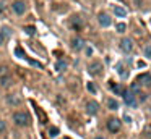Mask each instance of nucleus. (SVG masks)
I'll use <instances>...</instances> for the list:
<instances>
[{"label":"nucleus","instance_id":"30","mask_svg":"<svg viewBox=\"0 0 151 139\" xmlns=\"http://www.w3.org/2000/svg\"><path fill=\"white\" fill-rule=\"evenodd\" d=\"M93 53V48L91 47H86V55H88V57H89V55H91Z\"/></svg>","mask_w":151,"mask_h":139},{"label":"nucleus","instance_id":"4","mask_svg":"<svg viewBox=\"0 0 151 139\" xmlns=\"http://www.w3.org/2000/svg\"><path fill=\"white\" fill-rule=\"evenodd\" d=\"M12 10H13L15 15L21 16V15H24V11H26V5H24L23 0H17V2L12 3Z\"/></svg>","mask_w":151,"mask_h":139},{"label":"nucleus","instance_id":"16","mask_svg":"<svg viewBox=\"0 0 151 139\" xmlns=\"http://www.w3.org/2000/svg\"><path fill=\"white\" fill-rule=\"evenodd\" d=\"M114 15L117 16V18H125L127 16V10L124 8V6H114Z\"/></svg>","mask_w":151,"mask_h":139},{"label":"nucleus","instance_id":"23","mask_svg":"<svg viewBox=\"0 0 151 139\" xmlns=\"http://www.w3.org/2000/svg\"><path fill=\"white\" fill-rule=\"evenodd\" d=\"M57 134H59V128H57V126H50L49 128V136L50 138H55Z\"/></svg>","mask_w":151,"mask_h":139},{"label":"nucleus","instance_id":"25","mask_svg":"<svg viewBox=\"0 0 151 139\" xmlns=\"http://www.w3.org/2000/svg\"><path fill=\"white\" fill-rule=\"evenodd\" d=\"M115 29H117V32H125V29H127V24L125 23H117V26H115Z\"/></svg>","mask_w":151,"mask_h":139},{"label":"nucleus","instance_id":"26","mask_svg":"<svg viewBox=\"0 0 151 139\" xmlns=\"http://www.w3.org/2000/svg\"><path fill=\"white\" fill-rule=\"evenodd\" d=\"M86 87H88V91H89L91 94H96V92H98V87L94 86V83H88V84H86Z\"/></svg>","mask_w":151,"mask_h":139},{"label":"nucleus","instance_id":"13","mask_svg":"<svg viewBox=\"0 0 151 139\" xmlns=\"http://www.w3.org/2000/svg\"><path fill=\"white\" fill-rule=\"evenodd\" d=\"M13 84V78L12 74H4V76H0V87H10Z\"/></svg>","mask_w":151,"mask_h":139},{"label":"nucleus","instance_id":"11","mask_svg":"<svg viewBox=\"0 0 151 139\" xmlns=\"http://www.w3.org/2000/svg\"><path fill=\"white\" fill-rule=\"evenodd\" d=\"M137 83L140 84H143V86H146V87H150L151 86V74L150 73H143V74H140V76L137 78Z\"/></svg>","mask_w":151,"mask_h":139},{"label":"nucleus","instance_id":"1","mask_svg":"<svg viewBox=\"0 0 151 139\" xmlns=\"http://www.w3.org/2000/svg\"><path fill=\"white\" fill-rule=\"evenodd\" d=\"M13 121H15L17 126L24 128V126H29L31 118H29V115H28L26 112H23V110H17V112L13 113Z\"/></svg>","mask_w":151,"mask_h":139},{"label":"nucleus","instance_id":"5","mask_svg":"<svg viewBox=\"0 0 151 139\" xmlns=\"http://www.w3.org/2000/svg\"><path fill=\"white\" fill-rule=\"evenodd\" d=\"M120 126H122V121L119 118H109L107 120V129L111 133H117L120 131Z\"/></svg>","mask_w":151,"mask_h":139},{"label":"nucleus","instance_id":"9","mask_svg":"<svg viewBox=\"0 0 151 139\" xmlns=\"http://www.w3.org/2000/svg\"><path fill=\"white\" fill-rule=\"evenodd\" d=\"M98 21H99V24H101L102 28H109V26L112 24V19H111V16H109L107 13H99Z\"/></svg>","mask_w":151,"mask_h":139},{"label":"nucleus","instance_id":"18","mask_svg":"<svg viewBox=\"0 0 151 139\" xmlns=\"http://www.w3.org/2000/svg\"><path fill=\"white\" fill-rule=\"evenodd\" d=\"M128 91H130L132 94H135V96H138V94L141 92V86L138 83H132L130 87H128Z\"/></svg>","mask_w":151,"mask_h":139},{"label":"nucleus","instance_id":"24","mask_svg":"<svg viewBox=\"0 0 151 139\" xmlns=\"http://www.w3.org/2000/svg\"><path fill=\"white\" fill-rule=\"evenodd\" d=\"M24 32H26L28 36H34L36 34V28H34V26H26V28H24Z\"/></svg>","mask_w":151,"mask_h":139},{"label":"nucleus","instance_id":"32","mask_svg":"<svg viewBox=\"0 0 151 139\" xmlns=\"http://www.w3.org/2000/svg\"><path fill=\"white\" fill-rule=\"evenodd\" d=\"M124 120H125V121H127V123H130V121H132V118H130V116H128V115H124Z\"/></svg>","mask_w":151,"mask_h":139},{"label":"nucleus","instance_id":"17","mask_svg":"<svg viewBox=\"0 0 151 139\" xmlns=\"http://www.w3.org/2000/svg\"><path fill=\"white\" fill-rule=\"evenodd\" d=\"M111 89H112V92H114L115 96H124V92H125V89L120 86V84H111Z\"/></svg>","mask_w":151,"mask_h":139},{"label":"nucleus","instance_id":"6","mask_svg":"<svg viewBox=\"0 0 151 139\" xmlns=\"http://www.w3.org/2000/svg\"><path fill=\"white\" fill-rule=\"evenodd\" d=\"M120 50L124 52V53H130L132 50H133V41L128 37H124L120 41Z\"/></svg>","mask_w":151,"mask_h":139},{"label":"nucleus","instance_id":"27","mask_svg":"<svg viewBox=\"0 0 151 139\" xmlns=\"http://www.w3.org/2000/svg\"><path fill=\"white\" fill-rule=\"evenodd\" d=\"M5 131H7V125L4 120H0V134H5Z\"/></svg>","mask_w":151,"mask_h":139},{"label":"nucleus","instance_id":"8","mask_svg":"<svg viewBox=\"0 0 151 139\" xmlns=\"http://www.w3.org/2000/svg\"><path fill=\"white\" fill-rule=\"evenodd\" d=\"M86 112H88V115H98L99 103L96 102V100H89V102H86Z\"/></svg>","mask_w":151,"mask_h":139},{"label":"nucleus","instance_id":"22","mask_svg":"<svg viewBox=\"0 0 151 139\" xmlns=\"http://www.w3.org/2000/svg\"><path fill=\"white\" fill-rule=\"evenodd\" d=\"M2 31H4V32H0V34H2V37H10V36H12V29L10 28H5V26H4V28H2Z\"/></svg>","mask_w":151,"mask_h":139},{"label":"nucleus","instance_id":"7","mask_svg":"<svg viewBox=\"0 0 151 139\" xmlns=\"http://www.w3.org/2000/svg\"><path fill=\"white\" fill-rule=\"evenodd\" d=\"M70 45H72V48L75 52H80L85 48V41H83L81 37H73L72 41H70Z\"/></svg>","mask_w":151,"mask_h":139},{"label":"nucleus","instance_id":"3","mask_svg":"<svg viewBox=\"0 0 151 139\" xmlns=\"http://www.w3.org/2000/svg\"><path fill=\"white\" fill-rule=\"evenodd\" d=\"M124 100H125V103H127L128 107H130V108H137L138 107V100H137V96H135V94H132L130 91H125L124 92Z\"/></svg>","mask_w":151,"mask_h":139},{"label":"nucleus","instance_id":"10","mask_svg":"<svg viewBox=\"0 0 151 139\" xmlns=\"http://www.w3.org/2000/svg\"><path fill=\"white\" fill-rule=\"evenodd\" d=\"M117 73H119V76L122 78V79H127L128 78V74H130V71H128V68L125 66V63L124 61H120V63H117Z\"/></svg>","mask_w":151,"mask_h":139},{"label":"nucleus","instance_id":"19","mask_svg":"<svg viewBox=\"0 0 151 139\" xmlns=\"http://www.w3.org/2000/svg\"><path fill=\"white\" fill-rule=\"evenodd\" d=\"M107 107H109V110H119V102L115 99H109L107 100Z\"/></svg>","mask_w":151,"mask_h":139},{"label":"nucleus","instance_id":"14","mask_svg":"<svg viewBox=\"0 0 151 139\" xmlns=\"http://www.w3.org/2000/svg\"><path fill=\"white\" fill-rule=\"evenodd\" d=\"M67 68H68V63H67L65 60H62V58H60V60L55 61V71H57V73H65Z\"/></svg>","mask_w":151,"mask_h":139},{"label":"nucleus","instance_id":"28","mask_svg":"<svg viewBox=\"0 0 151 139\" xmlns=\"http://www.w3.org/2000/svg\"><path fill=\"white\" fill-rule=\"evenodd\" d=\"M8 73V68L7 66H0V76H4V74Z\"/></svg>","mask_w":151,"mask_h":139},{"label":"nucleus","instance_id":"31","mask_svg":"<svg viewBox=\"0 0 151 139\" xmlns=\"http://www.w3.org/2000/svg\"><path fill=\"white\" fill-rule=\"evenodd\" d=\"M4 5H5L4 2H0V13H4V11H5V6H4Z\"/></svg>","mask_w":151,"mask_h":139},{"label":"nucleus","instance_id":"2","mask_svg":"<svg viewBox=\"0 0 151 139\" xmlns=\"http://www.w3.org/2000/svg\"><path fill=\"white\" fill-rule=\"evenodd\" d=\"M102 70H104V66H102L101 61H91V63L88 65V73L91 74V76H99V74H102Z\"/></svg>","mask_w":151,"mask_h":139},{"label":"nucleus","instance_id":"20","mask_svg":"<svg viewBox=\"0 0 151 139\" xmlns=\"http://www.w3.org/2000/svg\"><path fill=\"white\" fill-rule=\"evenodd\" d=\"M15 53H17V57H20V58H26V53H24V50H23L21 45H18V47L15 48Z\"/></svg>","mask_w":151,"mask_h":139},{"label":"nucleus","instance_id":"15","mask_svg":"<svg viewBox=\"0 0 151 139\" xmlns=\"http://www.w3.org/2000/svg\"><path fill=\"white\" fill-rule=\"evenodd\" d=\"M70 26H72L73 29H76V31H80V29L83 28V21H81V18H80V16H73L72 21H70Z\"/></svg>","mask_w":151,"mask_h":139},{"label":"nucleus","instance_id":"29","mask_svg":"<svg viewBox=\"0 0 151 139\" xmlns=\"http://www.w3.org/2000/svg\"><path fill=\"white\" fill-rule=\"evenodd\" d=\"M29 63H31V65H34V66H37V68H42V65H41V63H37L36 60H29Z\"/></svg>","mask_w":151,"mask_h":139},{"label":"nucleus","instance_id":"34","mask_svg":"<svg viewBox=\"0 0 151 139\" xmlns=\"http://www.w3.org/2000/svg\"><path fill=\"white\" fill-rule=\"evenodd\" d=\"M94 139H106V138H102V136H96Z\"/></svg>","mask_w":151,"mask_h":139},{"label":"nucleus","instance_id":"12","mask_svg":"<svg viewBox=\"0 0 151 139\" xmlns=\"http://www.w3.org/2000/svg\"><path fill=\"white\" fill-rule=\"evenodd\" d=\"M7 102L10 103V105H13V107H18V105H21L23 99H21L18 94H8V96H7Z\"/></svg>","mask_w":151,"mask_h":139},{"label":"nucleus","instance_id":"33","mask_svg":"<svg viewBox=\"0 0 151 139\" xmlns=\"http://www.w3.org/2000/svg\"><path fill=\"white\" fill-rule=\"evenodd\" d=\"M4 44H5V39L2 37V34H0V45H4Z\"/></svg>","mask_w":151,"mask_h":139},{"label":"nucleus","instance_id":"21","mask_svg":"<svg viewBox=\"0 0 151 139\" xmlns=\"http://www.w3.org/2000/svg\"><path fill=\"white\" fill-rule=\"evenodd\" d=\"M143 53H145V57H146V58H151V44H146V45H145Z\"/></svg>","mask_w":151,"mask_h":139}]
</instances>
